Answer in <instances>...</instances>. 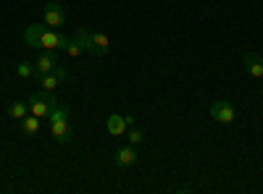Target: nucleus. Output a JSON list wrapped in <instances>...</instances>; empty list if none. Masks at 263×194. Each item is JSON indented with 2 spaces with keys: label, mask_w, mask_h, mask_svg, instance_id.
Returning a JSON list of instances; mask_svg holds the SVG:
<instances>
[{
  "label": "nucleus",
  "mask_w": 263,
  "mask_h": 194,
  "mask_svg": "<svg viewBox=\"0 0 263 194\" xmlns=\"http://www.w3.org/2000/svg\"><path fill=\"white\" fill-rule=\"evenodd\" d=\"M69 105H58L55 102V107L50 111V116H48V123H50V134L55 137V142H61V144H69L71 139H74V134H71V123H69Z\"/></svg>",
  "instance_id": "nucleus-1"
},
{
  "label": "nucleus",
  "mask_w": 263,
  "mask_h": 194,
  "mask_svg": "<svg viewBox=\"0 0 263 194\" xmlns=\"http://www.w3.org/2000/svg\"><path fill=\"white\" fill-rule=\"evenodd\" d=\"M27 102H29V113L37 116V118H48L50 111L55 107V97H53V92H48V90H42V92L32 95Z\"/></svg>",
  "instance_id": "nucleus-2"
},
{
  "label": "nucleus",
  "mask_w": 263,
  "mask_h": 194,
  "mask_svg": "<svg viewBox=\"0 0 263 194\" xmlns=\"http://www.w3.org/2000/svg\"><path fill=\"white\" fill-rule=\"evenodd\" d=\"M108 48H111V39H108V34H103V32H90V42H87L84 53L100 58V55L108 53Z\"/></svg>",
  "instance_id": "nucleus-3"
},
{
  "label": "nucleus",
  "mask_w": 263,
  "mask_h": 194,
  "mask_svg": "<svg viewBox=\"0 0 263 194\" xmlns=\"http://www.w3.org/2000/svg\"><path fill=\"white\" fill-rule=\"evenodd\" d=\"M211 118H213L216 123H232V121H234V107H232V102H229V100H216V102L211 105Z\"/></svg>",
  "instance_id": "nucleus-4"
},
{
  "label": "nucleus",
  "mask_w": 263,
  "mask_h": 194,
  "mask_svg": "<svg viewBox=\"0 0 263 194\" xmlns=\"http://www.w3.org/2000/svg\"><path fill=\"white\" fill-rule=\"evenodd\" d=\"M42 18H45V24L48 27H63L66 24V11H63V6L61 3H48L45 6V11H42Z\"/></svg>",
  "instance_id": "nucleus-5"
},
{
  "label": "nucleus",
  "mask_w": 263,
  "mask_h": 194,
  "mask_svg": "<svg viewBox=\"0 0 263 194\" xmlns=\"http://www.w3.org/2000/svg\"><path fill=\"white\" fill-rule=\"evenodd\" d=\"M137 149H135V144H126V147H119L116 149V155H114V163L119 165V168H129V165H135L137 163Z\"/></svg>",
  "instance_id": "nucleus-6"
},
{
  "label": "nucleus",
  "mask_w": 263,
  "mask_h": 194,
  "mask_svg": "<svg viewBox=\"0 0 263 194\" xmlns=\"http://www.w3.org/2000/svg\"><path fill=\"white\" fill-rule=\"evenodd\" d=\"M55 66H58V58H55V53H53V50H45V53H40V55H37V60H34L37 76H42V74H50V71H53Z\"/></svg>",
  "instance_id": "nucleus-7"
},
{
  "label": "nucleus",
  "mask_w": 263,
  "mask_h": 194,
  "mask_svg": "<svg viewBox=\"0 0 263 194\" xmlns=\"http://www.w3.org/2000/svg\"><path fill=\"white\" fill-rule=\"evenodd\" d=\"M242 63H245V71H248L253 79H263V55H258V53H245Z\"/></svg>",
  "instance_id": "nucleus-8"
},
{
  "label": "nucleus",
  "mask_w": 263,
  "mask_h": 194,
  "mask_svg": "<svg viewBox=\"0 0 263 194\" xmlns=\"http://www.w3.org/2000/svg\"><path fill=\"white\" fill-rule=\"evenodd\" d=\"M105 128H108V134H111V137H124L129 126H126L124 116H119V113H111V116H108V121H105Z\"/></svg>",
  "instance_id": "nucleus-9"
},
{
  "label": "nucleus",
  "mask_w": 263,
  "mask_h": 194,
  "mask_svg": "<svg viewBox=\"0 0 263 194\" xmlns=\"http://www.w3.org/2000/svg\"><path fill=\"white\" fill-rule=\"evenodd\" d=\"M45 29H48V24H32V27H27L24 29V42L29 48H40V39H42V34H45Z\"/></svg>",
  "instance_id": "nucleus-10"
},
{
  "label": "nucleus",
  "mask_w": 263,
  "mask_h": 194,
  "mask_svg": "<svg viewBox=\"0 0 263 194\" xmlns=\"http://www.w3.org/2000/svg\"><path fill=\"white\" fill-rule=\"evenodd\" d=\"M18 123H21V132H24L27 137H34L40 128H42V118H37V116H32V113H27Z\"/></svg>",
  "instance_id": "nucleus-11"
},
{
  "label": "nucleus",
  "mask_w": 263,
  "mask_h": 194,
  "mask_svg": "<svg viewBox=\"0 0 263 194\" xmlns=\"http://www.w3.org/2000/svg\"><path fill=\"white\" fill-rule=\"evenodd\" d=\"M27 113H29V102H27V100H13V102L8 105V116L16 118V121H21Z\"/></svg>",
  "instance_id": "nucleus-12"
},
{
  "label": "nucleus",
  "mask_w": 263,
  "mask_h": 194,
  "mask_svg": "<svg viewBox=\"0 0 263 194\" xmlns=\"http://www.w3.org/2000/svg\"><path fill=\"white\" fill-rule=\"evenodd\" d=\"M37 81H40V87L42 90H48V92H53V90H58L61 87V79H58V74L55 71H50V74H42V76H37Z\"/></svg>",
  "instance_id": "nucleus-13"
},
{
  "label": "nucleus",
  "mask_w": 263,
  "mask_h": 194,
  "mask_svg": "<svg viewBox=\"0 0 263 194\" xmlns=\"http://www.w3.org/2000/svg\"><path fill=\"white\" fill-rule=\"evenodd\" d=\"M16 74H18V79H37V69H34V63H29V60H21L16 66Z\"/></svg>",
  "instance_id": "nucleus-14"
},
{
  "label": "nucleus",
  "mask_w": 263,
  "mask_h": 194,
  "mask_svg": "<svg viewBox=\"0 0 263 194\" xmlns=\"http://www.w3.org/2000/svg\"><path fill=\"white\" fill-rule=\"evenodd\" d=\"M63 53H69V58H79V55L84 53V48L79 45V39L71 34V37H69V42H66V48H63Z\"/></svg>",
  "instance_id": "nucleus-15"
},
{
  "label": "nucleus",
  "mask_w": 263,
  "mask_h": 194,
  "mask_svg": "<svg viewBox=\"0 0 263 194\" xmlns=\"http://www.w3.org/2000/svg\"><path fill=\"white\" fill-rule=\"evenodd\" d=\"M124 137L129 139V144H140V142L145 139V134L140 132V128H135V126H129V128H126V134H124Z\"/></svg>",
  "instance_id": "nucleus-16"
},
{
  "label": "nucleus",
  "mask_w": 263,
  "mask_h": 194,
  "mask_svg": "<svg viewBox=\"0 0 263 194\" xmlns=\"http://www.w3.org/2000/svg\"><path fill=\"white\" fill-rule=\"evenodd\" d=\"M124 121H126V126H135V113H126Z\"/></svg>",
  "instance_id": "nucleus-17"
}]
</instances>
